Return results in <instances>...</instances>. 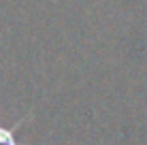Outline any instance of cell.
<instances>
[{
  "label": "cell",
  "instance_id": "6da1fadb",
  "mask_svg": "<svg viewBox=\"0 0 147 145\" xmlns=\"http://www.w3.org/2000/svg\"><path fill=\"white\" fill-rule=\"evenodd\" d=\"M30 119V115H26V117H22L15 126H11V128H4V126H0V145H24V143H19L17 141V137H15V132H17V128L22 126L24 122H28Z\"/></svg>",
  "mask_w": 147,
  "mask_h": 145
}]
</instances>
